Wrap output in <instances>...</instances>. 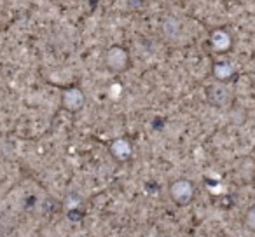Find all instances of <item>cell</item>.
I'll return each instance as SVG.
<instances>
[{"instance_id":"obj_1","label":"cell","mask_w":255,"mask_h":237,"mask_svg":"<svg viewBox=\"0 0 255 237\" xmlns=\"http://www.w3.org/2000/svg\"><path fill=\"white\" fill-rule=\"evenodd\" d=\"M103 63L112 74H123L129 65V53L123 46H110L103 54Z\"/></svg>"},{"instance_id":"obj_2","label":"cell","mask_w":255,"mask_h":237,"mask_svg":"<svg viewBox=\"0 0 255 237\" xmlns=\"http://www.w3.org/2000/svg\"><path fill=\"white\" fill-rule=\"evenodd\" d=\"M168 192H170V199L177 206H187L194 199V183L187 178H178L171 181Z\"/></svg>"},{"instance_id":"obj_3","label":"cell","mask_w":255,"mask_h":237,"mask_svg":"<svg viewBox=\"0 0 255 237\" xmlns=\"http://www.w3.org/2000/svg\"><path fill=\"white\" fill-rule=\"evenodd\" d=\"M233 89L227 85V82H219L208 85L206 89V99H208L210 105L217 106V108H226L233 103Z\"/></svg>"},{"instance_id":"obj_4","label":"cell","mask_w":255,"mask_h":237,"mask_svg":"<svg viewBox=\"0 0 255 237\" xmlns=\"http://www.w3.org/2000/svg\"><path fill=\"white\" fill-rule=\"evenodd\" d=\"M86 105V94L81 87L72 85L61 92V106L70 113H79Z\"/></svg>"},{"instance_id":"obj_5","label":"cell","mask_w":255,"mask_h":237,"mask_svg":"<svg viewBox=\"0 0 255 237\" xmlns=\"http://www.w3.org/2000/svg\"><path fill=\"white\" fill-rule=\"evenodd\" d=\"M210 46L215 53L224 54L233 49V35L226 28H215L210 33Z\"/></svg>"},{"instance_id":"obj_6","label":"cell","mask_w":255,"mask_h":237,"mask_svg":"<svg viewBox=\"0 0 255 237\" xmlns=\"http://www.w3.org/2000/svg\"><path fill=\"white\" fill-rule=\"evenodd\" d=\"M109 150H110V156H112L117 162H126V160H129L133 156V145L128 138L112 140Z\"/></svg>"},{"instance_id":"obj_7","label":"cell","mask_w":255,"mask_h":237,"mask_svg":"<svg viewBox=\"0 0 255 237\" xmlns=\"http://www.w3.org/2000/svg\"><path fill=\"white\" fill-rule=\"evenodd\" d=\"M213 77H215V80L219 82H229L231 79L234 77V67L229 63V61H217L215 65H213V70H212Z\"/></svg>"},{"instance_id":"obj_8","label":"cell","mask_w":255,"mask_h":237,"mask_svg":"<svg viewBox=\"0 0 255 237\" xmlns=\"http://www.w3.org/2000/svg\"><path fill=\"white\" fill-rule=\"evenodd\" d=\"M178 32H180V21L175 18L171 19H166L163 25V33L164 35H168L170 39H173V37L178 35Z\"/></svg>"},{"instance_id":"obj_9","label":"cell","mask_w":255,"mask_h":237,"mask_svg":"<svg viewBox=\"0 0 255 237\" xmlns=\"http://www.w3.org/2000/svg\"><path fill=\"white\" fill-rule=\"evenodd\" d=\"M243 225L247 230L255 234V204H252L250 208L245 211V216H243Z\"/></svg>"},{"instance_id":"obj_10","label":"cell","mask_w":255,"mask_h":237,"mask_svg":"<svg viewBox=\"0 0 255 237\" xmlns=\"http://www.w3.org/2000/svg\"><path fill=\"white\" fill-rule=\"evenodd\" d=\"M238 174L243 181H252L255 178V160H252L250 167H243L240 164V169H238Z\"/></svg>"}]
</instances>
